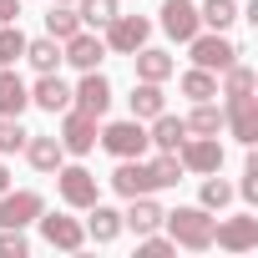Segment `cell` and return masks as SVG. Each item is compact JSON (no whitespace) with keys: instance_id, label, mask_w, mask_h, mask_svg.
<instances>
[{"instance_id":"obj_26","label":"cell","mask_w":258,"mask_h":258,"mask_svg":"<svg viewBox=\"0 0 258 258\" xmlns=\"http://www.w3.org/2000/svg\"><path fill=\"white\" fill-rule=\"evenodd\" d=\"M182 121H187L192 137H218V132H223V106H213V101H192V116H182Z\"/></svg>"},{"instance_id":"obj_23","label":"cell","mask_w":258,"mask_h":258,"mask_svg":"<svg viewBox=\"0 0 258 258\" xmlns=\"http://www.w3.org/2000/svg\"><path fill=\"white\" fill-rule=\"evenodd\" d=\"M126 101H132V116H137V121H152L157 111H167L162 81H137V86H132V96H126Z\"/></svg>"},{"instance_id":"obj_7","label":"cell","mask_w":258,"mask_h":258,"mask_svg":"<svg viewBox=\"0 0 258 258\" xmlns=\"http://www.w3.org/2000/svg\"><path fill=\"white\" fill-rule=\"evenodd\" d=\"M96 116H86V111H76V106H66L61 111V132H56V142L66 147V157H86L91 147H96Z\"/></svg>"},{"instance_id":"obj_4","label":"cell","mask_w":258,"mask_h":258,"mask_svg":"<svg viewBox=\"0 0 258 258\" xmlns=\"http://www.w3.org/2000/svg\"><path fill=\"white\" fill-rule=\"evenodd\" d=\"M101 31H106V51H116V56H132V51H142L152 41V21L147 16H121L116 11Z\"/></svg>"},{"instance_id":"obj_27","label":"cell","mask_w":258,"mask_h":258,"mask_svg":"<svg viewBox=\"0 0 258 258\" xmlns=\"http://www.w3.org/2000/svg\"><path fill=\"white\" fill-rule=\"evenodd\" d=\"M238 16H243V11H238V0H203V6H198L203 31H228Z\"/></svg>"},{"instance_id":"obj_10","label":"cell","mask_w":258,"mask_h":258,"mask_svg":"<svg viewBox=\"0 0 258 258\" xmlns=\"http://www.w3.org/2000/svg\"><path fill=\"white\" fill-rule=\"evenodd\" d=\"M71 106L101 121V116L111 111V81H106L101 71H81V86H71Z\"/></svg>"},{"instance_id":"obj_12","label":"cell","mask_w":258,"mask_h":258,"mask_svg":"<svg viewBox=\"0 0 258 258\" xmlns=\"http://www.w3.org/2000/svg\"><path fill=\"white\" fill-rule=\"evenodd\" d=\"M213 243L228 248V253H248V248H258V218H253V213H238V218L213 223Z\"/></svg>"},{"instance_id":"obj_34","label":"cell","mask_w":258,"mask_h":258,"mask_svg":"<svg viewBox=\"0 0 258 258\" xmlns=\"http://www.w3.org/2000/svg\"><path fill=\"white\" fill-rule=\"evenodd\" d=\"M31 243H26V228H0V258H26Z\"/></svg>"},{"instance_id":"obj_15","label":"cell","mask_w":258,"mask_h":258,"mask_svg":"<svg viewBox=\"0 0 258 258\" xmlns=\"http://www.w3.org/2000/svg\"><path fill=\"white\" fill-rule=\"evenodd\" d=\"M101 56H106V41H101V36H91L86 26H81L71 41H61V61H71L76 71H96V66H101Z\"/></svg>"},{"instance_id":"obj_31","label":"cell","mask_w":258,"mask_h":258,"mask_svg":"<svg viewBox=\"0 0 258 258\" xmlns=\"http://www.w3.org/2000/svg\"><path fill=\"white\" fill-rule=\"evenodd\" d=\"M147 167H152V182H157V187H177V182H182V162H177V152H157Z\"/></svg>"},{"instance_id":"obj_39","label":"cell","mask_w":258,"mask_h":258,"mask_svg":"<svg viewBox=\"0 0 258 258\" xmlns=\"http://www.w3.org/2000/svg\"><path fill=\"white\" fill-rule=\"evenodd\" d=\"M61 6H76V0H61Z\"/></svg>"},{"instance_id":"obj_29","label":"cell","mask_w":258,"mask_h":258,"mask_svg":"<svg viewBox=\"0 0 258 258\" xmlns=\"http://www.w3.org/2000/svg\"><path fill=\"white\" fill-rule=\"evenodd\" d=\"M76 6H81V11H76L81 26H86V31H101V26L121 11V0H76Z\"/></svg>"},{"instance_id":"obj_30","label":"cell","mask_w":258,"mask_h":258,"mask_svg":"<svg viewBox=\"0 0 258 258\" xmlns=\"http://www.w3.org/2000/svg\"><path fill=\"white\" fill-rule=\"evenodd\" d=\"M81 31V16L71 11V6H61V0H56V11L46 16V36H56V41H71Z\"/></svg>"},{"instance_id":"obj_24","label":"cell","mask_w":258,"mask_h":258,"mask_svg":"<svg viewBox=\"0 0 258 258\" xmlns=\"http://www.w3.org/2000/svg\"><path fill=\"white\" fill-rule=\"evenodd\" d=\"M21 61H31L36 76L41 71H61V41L56 36H36V41H26V56Z\"/></svg>"},{"instance_id":"obj_3","label":"cell","mask_w":258,"mask_h":258,"mask_svg":"<svg viewBox=\"0 0 258 258\" xmlns=\"http://www.w3.org/2000/svg\"><path fill=\"white\" fill-rule=\"evenodd\" d=\"M56 192H61V203L76 208V213H86V208L101 198V192H96V172L81 167V162H71V167L61 162V167H56Z\"/></svg>"},{"instance_id":"obj_38","label":"cell","mask_w":258,"mask_h":258,"mask_svg":"<svg viewBox=\"0 0 258 258\" xmlns=\"http://www.w3.org/2000/svg\"><path fill=\"white\" fill-rule=\"evenodd\" d=\"M6 187H11V167H6V162H0V192H6Z\"/></svg>"},{"instance_id":"obj_35","label":"cell","mask_w":258,"mask_h":258,"mask_svg":"<svg viewBox=\"0 0 258 258\" xmlns=\"http://www.w3.org/2000/svg\"><path fill=\"white\" fill-rule=\"evenodd\" d=\"M233 192H238L243 203H258V157H248V162H243V182H238Z\"/></svg>"},{"instance_id":"obj_36","label":"cell","mask_w":258,"mask_h":258,"mask_svg":"<svg viewBox=\"0 0 258 258\" xmlns=\"http://www.w3.org/2000/svg\"><path fill=\"white\" fill-rule=\"evenodd\" d=\"M147 258H162V253H177V243L172 238H157V233H142V243H137Z\"/></svg>"},{"instance_id":"obj_6","label":"cell","mask_w":258,"mask_h":258,"mask_svg":"<svg viewBox=\"0 0 258 258\" xmlns=\"http://www.w3.org/2000/svg\"><path fill=\"white\" fill-rule=\"evenodd\" d=\"M46 213V198L36 187H6L0 192V228H31Z\"/></svg>"},{"instance_id":"obj_13","label":"cell","mask_w":258,"mask_h":258,"mask_svg":"<svg viewBox=\"0 0 258 258\" xmlns=\"http://www.w3.org/2000/svg\"><path fill=\"white\" fill-rule=\"evenodd\" d=\"M36 223H41V238H46L51 248H61V253H76V248L86 243V223H76V218H66V213H41Z\"/></svg>"},{"instance_id":"obj_17","label":"cell","mask_w":258,"mask_h":258,"mask_svg":"<svg viewBox=\"0 0 258 258\" xmlns=\"http://www.w3.org/2000/svg\"><path fill=\"white\" fill-rule=\"evenodd\" d=\"M147 142H152L157 152H177V147L187 142V121H182V116H172V111H157V116H152V126H147Z\"/></svg>"},{"instance_id":"obj_19","label":"cell","mask_w":258,"mask_h":258,"mask_svg":"<svg viewBox=\"0 0 258 258\" xmlns=\"http://www.w3.org/2000/svg\"><path fill=\"white\" fill-rule=\"evenodd\" d=\"M31 106V86L16 76V66H0V116H21Z\"/></svg>"},{"instance_id":"obj_28","label":"cell","mask_w":258,"mask_h":258,"mask_svg":"<svg viewBox=\"0 0 258 258\" xmlns=\"http://www.w3.org/2000/svg\"><path fill=\"white\" fill-rule=\"evenodd\" d=\"M238 192H233V182H223L218 172H208L203 177V192H198V208H208V213H218V208H228Z\"/></svg>"},{"instance_id":"obj_9","label":"cell","mask_w":258,"mask_h":258,"mask_svg":"<svg viewBox=\"0 0 258 258\" xmlns=\"http://www.w3.org/2000/svg\"><path fill=\"white\" fill-rule=\"evenodd\" d=\"M177 162H182V172H198V177L223 172V142H218V137H192V132H187V142L177 147Z\"/></svg>"},{"instance_id":"obj_14","label":"cell","mask_w":258,"mask_h":258,"mask_svg":"<svg viewBox=\"0 0 258 258\" xmlns=\"http://www.w3.org/2000/svg\"><path fill=\"white\" fill-rule=\"evenodd\" d=\"M157 16H162V31H167L172 41H182V46L203 31V21H198V6H192V0H162V11H157Z\"/></svg>"},{"instance_id":"obj_8","label":"cell","mask_w":258,"mask_h":258,"mask_svg":"<svg viewBox=\"0 0 258 258\" xmlns=\"http://www.w3.org/2000/svg\"><path fill=\"white\" fill-rule=\"evenodd\" d=\"M223 126H228L243 147H253V142H258V96H253V91L228 96V101H223Z\"/></svg>"},{"instance_id":"obj_25","label":"cell","mask_w":258,"mask_h":258,"mask_svg":"<svg viewBox=\"0 0 258 258\" xmlns=\"http://www.w3.org/2000/svg\"><path fill=\"white\" fill-rule=\"evenodd\" d=\"M177 91H182L187 101H213V96H218V71H203V66H192V71H182Z\"/></svg>"},{"instance_id":"obj_16","label":"cell","mask_w":258,"mask_h":258,"mask_svg":"<svg viewBox=\"0 0 258 258\" xmlns=\"http://www.w3.org/2000/svg\"><path fill=\"white\" fill-rule=\"evenodd\" d=\"M31 106H41V111L61 116V111L71 106V86H66L56 71H41V76H36V86H31Z\"/></svg>"},{"instance_id":"obj_5","label":"cell","mask_w":258,"mask_h":258,"mask_svg":"<svg viewBox=\"0 0 258 258\" xmlns=\"http://www.w3.org/2000/svg\"><path fill=\"white\" fill-rule=\"evenodd\" d=\"M187 56H192V66H203V71H228V66L238 61V46H233L223 31H198V36L187 41Z\"/></svg>"},{"instance_id":"obj_18","label":"cell","mask_w":258,"mask_h":258,"mask_svg":"<svg viewBox=\"0 0 258 258\" xmlns=\"http://www.w3.org/2000/svg\"><path fill=\"white\" fill-rule=\"evenodd\" d=\"M126 203H132V208L121 213V228H132L137 238H142V233H157V228H162V208L152 203V192H142V198H126Z\"/></svg>"},{"instance_id":"obj_37","label":"cell","mask_w":258,"mask_h":258,"mask_svg":"<svg viewBox=\"0 0 258 258\" xmlns=\"http://www.w3.org/2000/svg\"><path fill=\"white\" fill-rule=\"evenodd\" d=\"M11 21H21V0H0V26H11Z\"/></svg>"},{"instance_id":"obj_32","label":"cell","mask_w":258,"mask_h":258,"mask_svg":"<svg viewBox=\"0 0 258 258\" xmlns=\"http://www.w3.org/2000/svg\"><path fill=\"white\" fill-rule=\"evenodd\" d=\"M26 56V31L11 21V26H0V66H16Z\"/></svg>"},{"instance_id":"obj_20","label":"cell","mask_w":258,"mask_h":258,"mask_svg":"<svg viewBox=\"0 0 258 258\" xmlns=\"http://www.w3.org/2000/svg\"><path fill=\"white\" fill-rule=\"evenodd\" d=\"M132 61H137V81H167L177 71V61L162 46H142V51H132Z\"/></svg>"},{"instance_id":"obj_1","label":"cell","mask_w":258,"mask_h":258,"mask_svg":"<svg viewBox=\"0 0 258 258\" xmlns=\"http://www.w3.org/2000/svg\"><path fill=\"white\" fill-rule=\"evenodd\" d=\"M162 223H167V238L177 248H192V253L213 248V223L218 218L208 208H172V213H162Z\"/></svg>"},{"instance_id":"obj_21","label":"cell","mask_w":258,"mask_h":258,"mask_svg":"<svg viewBox=\"0 0 258 258\" xmlns=\"http://www.w3.org/2000/svg\"><path fill=\"white\" fill-rule=\"evenodd\" d=\"M21 152L31 157V167H36V172H56V167L66 162V147H61L56 137H36V132L26 137V147H21Z\"/></svg>"},{"instance_id":"obj_22","label":"cell","mask_w":258,"mask_h":258,"mask_svg":"<svg viewBox=\"0 0 258 258\" xmlns=\"http://www.w3.org/2000/svg\"><path fill=\"white\" fill-rule=\"evenodd\" d=\"M86 213H91V218H86V238H96V243H116V238H121V213H116V208H106V203L96 198Z\"/></svg>"},{"instance_id":"obj_33","label":"cell","mask_w":258,"mask_h":258,"mask_svg":"<svg viewBox=\"0 0 258 258\" xmlns=\"http://www.w3.org/2000/svg\"><path fill=\"white\" fill-rule=\"evenodd\" d=\"M26 126H21V116H0V157H11V152H21L26 147Z\"/></svg>"},{"instance_id":"obj_11","label":"cell","mask_w":258,"mask_h":258,"mask_svg":"<svg viewBox=\"0 0 258 258\" xmlns=\"http://www.w3.org/2000/svg\"><path fill=\"white\" fill-rule=\"evenodd\" d=\"M106 182H111V192H116V198H142V192H157L152 167H147L142 157H116V172H111Z\"/></svg>"},{"instance_id":"obj_2","label":"cell","mask_w":258,"mask_h":258,"mask_svg":"<svg viewBox=\"0 0 258 258\" xmlns=\"http://www.w3.org/2000/svg\"><path fill=\"white\" fill-rule=\"evenodd\" d=\"M96 142L111 152V157H147V126L137 121V116H126V121H106L101 132H96Z\"/></svg>"}]
</instances>
